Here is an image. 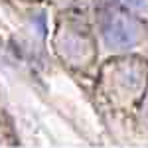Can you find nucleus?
Returning <instances> with one entry per match:
<instances>
[{
	"label": "nucleus",
	"mask_w": 148,
	"mask_h": 148,
	"mask_svg": "<svg viewBox=\"0 0 148 148\" xmlns=\"http://www.w3.org/2000/svg\"><path fill=\"white\" fill-rule=\"evenodd\" d=\"M103 42L111 49H130L138 44L140 38V30H138L136 22L132 18H128L125 14H107L101 26Z\"/></svg>",
	"instance_id": "1"
},
{
	"label": "nucleus",
	"mask_w": 148,
	"mask_h": 148,
	"mask_svg": "<svg viewBox=\"0 0 148 148\" xmlns=\"http://www.w3.org/2000/svg\"><path fill=\"white\" fill-rule=\"evenodd\" d=\"M125 6H128V8H134V10H140V8H144L146 6L148 0H121Z\"/></svg>",
	"instance_id": "2"
}]
</instances>
